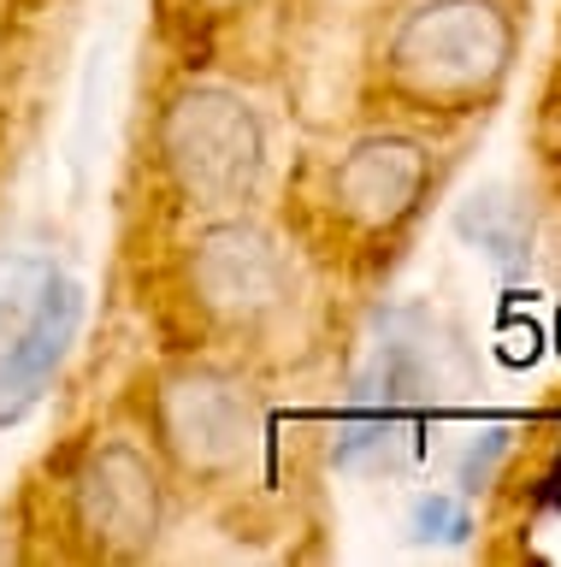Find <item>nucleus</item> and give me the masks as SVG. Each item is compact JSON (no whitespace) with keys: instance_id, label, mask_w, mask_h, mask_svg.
Instances as JSON below:
<instances>
[{"instance_id":"obj_8","label":"nucleus","mask_w":561,"mask_h":567,"mask_svg":"<svg viewBox=\"0 0 561 567\" xmlns=\"http://www.w3.org/2000/svg\"><path fill=\"white\" fill-rule=\"evenodd\" d=\"M461 237L467 243H479L490 260H502V266H515L526 255V243H532V219H526V207L515 202V195H502V189H479V195H467L461 202Z\"/></svg>"},{"instance_id":"obj_11","label":"nucleus","mask_w":561,"mask_h":567,"mask_svg":"<svg viewBox=\"0 0 561 567\" xmlns=\"http://www.w3.org/2000/svg\"><path fill=\"white\" fill-rule=\"evenodd\" d=\"M502 455H508V432H485V443H472L467 461H461V485H467V491L490 485V473H497Z\"/></svg>"},{"instance_id":"obj_1","label":"nucleus","mask_w":561,"mask_h":567,"mask_svg":"<svg viewBox=\"0 0 561 567\" xmlns=\"http://www.w3.org/2000/svg\"><path fill=\"white\" fill-rule=\"evenodd\" d=\"M515 65V24L497 0H419L396 24L384 71L408 101L472 106Z\"/></svg>"},{"instance_id":"obj_2","label":"nucleus","mask_w":561,"mask_h":567,"mask_svg":"<svg viewBox=\"0 0 561 567\" xmlns=\"http://www.w3.org/2000/svg\"><path fill=\"white\" fill-rule=\"evenodd\" d=\"M160 159L196 213H237L267 177V124L237 89H178L160 113Z\"/></svg>"},{"instance_id":"obj_9","label":"nucleus","mask_w":561,"mask_h":567,"mask_svg":"<svg viewBox=\"0 0 561 567\" xmlns=\"http://www.w3.org/2000/svg\"><path fill=\"white\" fill-rule=\"evenodd\" d=\"M48 278H54V260H42V255H0V319L19 326V319L42 301Z\"/></svg>"},{"instance_id":"obj_6","label":"nucleus","mask_w":561,"mask_h":567,"mask_svg":"<svg viewBox=\"0 0 561 567\" xmlns=\"http://www.w3.org/2000/svg\"><path fill=\"white\" fill-rule=\"evenodd\" d=\"M432 177V159L414 136L402 131H373L349 142V154L331 166V202L349 225L361 230H391L419 207Z\"/></svg>"},{"instance_id":"obj_4","label":"nucleus","mask_w":561,"mask_h":567,"mask_svg":"<svg viewBox=\"0 0 561 567\" xmlns=\"http://www.w3.org/2000/svg\"><path fill=\"white\" fill-rule=\"evenodd\" d=\"M184 278H189V296H196L219 326H254V319H267L278 301H284V284H290L278 243L260 225L231 219V213L196 230Z\"/></svg>"},{"instance_id":"obj_3","label":"nucleus","mask_w":561,"mask_h":567,"mask_svg":"<svg viewBox=\"0 0 561 567\" xmlns=\"http://www.w3.org/2000/svg\"><path fill=\"white\" fill-rule=\"evenodd\" d=\"M154 425H160L172 461L201 478L242 467L260 432L249 390L219 367H172L154 390Z\"/></svg>"},{"instance_id":"obj_5","label":"nucleus","mask_w":561,"mask_h":567,"mask_svg":"<svg viewBox=\"0 0 561 567\" xmlns=\"http://www.w3.org/2000/svg\"><path fill=\"white\" fill-rule=\"evenodd\" d=\"M72 520L101 556H143L160 532V473L136 443H95L72 473Z\"/></svg>"},{"instance_id":"obj_12","label":"nucleus","mask_w":561,"mask_h":567,"mask_svg":"<svg viewBox=\"0 0 561 567\" xmlns=\"http://www.w3.org/2000/svg\"><path fill=\"white\" fill-rule=\"evenodd\" d=\"M201 7H207V12H219V18H225V12H242V7H249V0H201Z\"/></svg>"},{"instance_id":"obj_10","label":"nucleus","mask_w":561,"mask_h":567,"mask_svg":"<svg viewBox=\"0 0 561 567\" xmlns=\"http://www.w3.org/2000/svg\"><path fill=\"white\" fill-rule=\"evenodd\" d=\"M408 532L419 544H455V538H467V508L455 496H419Z\"/></svg>"},{"instance_id":"obj_7","label":"nucleus","mask_w":561,"mask_h":567,"mask_svg":"<svg viewBox=\"0 0 561 567\" xmlns=\"http://www.w3.org/2000/svg\"><path fill=\"white\" fill-rule=\"evenodd\" d=\"M77 313H83V290L72 278H48L42 301L19 319V343L7 349V361H0V425L24 420L37 396L48 390L54 379V367L65 361V349H72V331H77Z\"/></svg>"}]
</instances>
